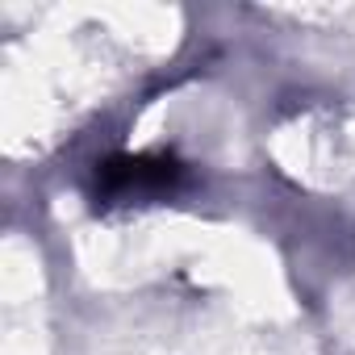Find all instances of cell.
I'll list each match as a JSON object with an SVG mask.
<instances>
[{
  "mask_svg": "<svg viewBox=\"0 0 355 355\" xmlns=\"http://www.w3.org/2000/svg\"><path fill=\"white\" fill-rule=\"evenodd\" d=\"M175 175H180V163L171 155H113L101 163L96 184L105 197H130L142 189H167Z\"/></svg>",
  "mask_w": 355,
  "mask_h": 355,
  "instance_id": "obj_1",
  "label": "cell"
}]
</instances>
